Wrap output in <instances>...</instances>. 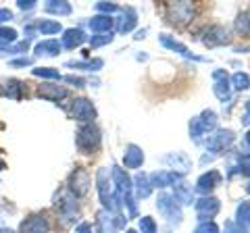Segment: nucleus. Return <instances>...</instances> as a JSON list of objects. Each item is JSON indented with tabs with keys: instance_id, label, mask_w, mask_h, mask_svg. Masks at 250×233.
I'll list each match as a JSON object with an SVG mask.
<instances>
[{
	"instance_id": "1",
	"label": "nucleus",
	"mask_w": 250,
	"mask_h": 233,
	"mask_svg": "<svg viewBox=\"0 0 250 233\" xmlns=\"http://www.w3.org/2000/svg\"><path fill=\"white\" fill-rule=\"evenodd\" d=\"M100 144V134L94 125H83L77 131V146L82 152H92Z\"/></svg>"
},
{
	"instance_id": "2",
	"label": "nucleus",
	"mask_w": 250,
	"mask_h": 233,
	"mask_svg": "<svg viewBox=\"0 0 250 233\" xmlns=\"http://www.w3.org/2000/svg\"><path fill=\"white\" fill-rule=\"evenodd\" d=\"M48 229H50V225L44 214H31L29 219L21 223L23 233H48Z\"/></svg>"
},
{
	"instance_id": "3",
	"label": "nucleus",
	"mask_w": 250,
	"mask_h": 233,
	"mask_svg": "<svg viewBox=\"0 0 250 233\" xmlns=\"http://www.w3.org/2000/svg\"><path fill=\"white\" fill-rule=\"evenodd\" d=\"M88 185H90V175L85 169H75L73 175H71V181H69V188L75 196H83L85 192H88Z\"/></svg>"
},
{
	"instance_id": "4",
	"label": "nucleus",
	"mask_w": 250,
	"mask_h": 233,
	"mask_svg": "<svg viewBox=\"0 0 250 233\" xmlns=\"http://www.w3.org/2000/svg\"><path fill=\"white\" fill-rule=\"evenodd\" d=\"M71 113H73V119H77V121H92L94 115H96V111H94V104L90 102L88 98H77L73 102Z\"/></svg>"
},
{
	"instance_id": "5",
	"label": "nucleus",
	"mask_w": 250,
	"mask_h": 233,
	"mask_svg": "<svg viewBox=\"0 0 250 233\" xmlns=\"http://www.w3.org/2000/svg\"><path fill=\"white\" fill-rule=\"evenodd\" d=\"M38 96L52 100V102H59L61 98L67 96V90L61 88V85H54V83H42V85H38Z\"/></svg>"
},
{
	"instance_id": "6",
	"label": "nucleus",
	"mask_w": 250,
	"mask_h": 233,
	"mask_svg": "<svg viewBox=\"0 0 250 233\" xmlns=\"http://www.w3.org/2000/svg\"><path fill=\"white\" fill-rule=\"evenodd\" d=\"M96 181H98V194H100V200L106 208H111V188H108V173L106 169H100L98 175H96Z\"/></svg>"
},
{
	"instance_id": "7",
	"label": "nucleus",
	"mask_w": 250,
	"mask_h": 233,
	"mask_svg": "<svg viewBox=\"0 0 250 233\" xmlns=\"http://www.w3.org/2000/svg\"><path fill=\"white\" fill-rule=\"evenodd\" d=\"M83 42H85V36H83L82 29L71 27V29H67L65 32V36H62V44L61 46H65V48H75V46H82Z\"/></svg>"
},
{
	"instance_id": "8",
	"label": "nucleus",
	"mask_w": 250,
	"mask_h": 233,
	"mask_svg": "<svg viewBox=\"0 0 250 233\" xmlns=\"http://www.w3.org/2000/svg\"><path fill=\"white\" fill-rule=\"evenodd\" d=\"M196 211H198V216L202 221H207V219H210L217 211H219V202L215 200V198H210V200H200L198 204H196Z\"/></svg>"
},
{
	"instance_id": "9",
	"label": "nucleus",
	"mask_w": 250,
	"mask_h": 233,
	"mask_svg": "<svg viewBox=\"0 0 250 233\" xmlns=\"http://www.w3.org/2000/svg\"><path fill=\"white\" fill-rule=\"evenodd\" d=\"M142 160H144L142 150H140L138 146H127V152H125V156H123L125 167H127V169H136V167L142 165Z\"/></svg>"
},
{
	"instance_id": "10",
	"label": "nucleus",
	"mask_w": 250,
	"mask_h": 233,
	"mask_svg": "<svg viewBox=\"0 0 250 233\" xmlns=\"http://www.w3.org/2000/svg\"><path fill=\"white\" fill-rule=\"evenodd\" d=\"M61 52L59 40H44L36 46V54H44V57H57Z\"/></svg>"
},
{
	"instance_id": "11",
	"label": "nucleus",
	"mask_w": 250,
	"mask_h": 233,
	"mask_svg": "<svg viewBox=\"0 0 250 233\" xmlns=\"http://www.w3.org/2000/svg\"><path fill=\"white\" fill-rule=\"evenodd\" d=\"M111 25H113V19L108 15H96L94 19H90L92 32H106V29H111Z\"/></svg>"
},
{
	"instance_id": "12",
	"label": "nucleus",
	"mask_w": 250,
	"mask_h": 233,
	"mask_svg": "<svg viewBox=\"0 0 250 233\" xmlns=\"http://www.w3.org/2000/svg\"><path fill=\"white\" fill-rule=\"evenodd\" d=\"M219 179H221V175H219L217 171H210V173L202 175L200 179H198V188H200L202 192H207V190H213V188H215V183H219Z\"/></svg>"
},
{
	"instance_id": "13",
	"label": "nucleus",
	"mask_w": 250,
	"mask_h": 233,
	"mask_svg": "<svg viewBox=\"0 0 250 233\" xmlns=\"http://www.w3.org/2000/svg\"><path fill=\"white\" fill-rule=\"evenodd\" d=\"M38 29H40L42 36H52V34H59L61 32V23L59 21H40L38 23Z\"/></svg>"
},
{
	"instance_id": "14",
	"label": "nucleus",
	"mask_w": 250,
	"mask_h": 233,
	"mask_svg": "<svg viewBox=\"0 0 250 233\" xmlns=\"http://www.w3.org/2000/svg\"><path fill=\"white\" fill-rule=\"evenodd\" d=\"M31 73H34L36 77H42V79H61V73L52 67H38Z\"/></svg>"
},
{
	"instance_id": "15",
	"label": "nucleus",
	"mask_w": 250,
	"mask_h": 233,
	"mask_svg": "<svg viewBox=\"0 0 250 233\" xmlns=\"http://www.w3.org/2000/svg\"><path fill=\"white\" fill-rule=\"evenodd\" d=\"M46 13H54V15H69L71 13V4L69 2H48L46 4Z\"/></svg>"
},
{
	"instance_id": "16",
	"label": "nucleus",
	"mask_w": 250,
	"mask_h": 233,
	"mask_svg": "<svg viewBox=\"0 0 250 233\" xmlns=\"http://www.w3.org/2000/svg\"><path fill=\"white\" fill-rule=\"evenodd\" d=\"M17 40V32H15L13 27H0V44L9 46Z\"/></svg>"
},
{
	"instance_id": "17",
	"label": "nucleus",
	"mask_w": 250,
	"mask_h": 233,
	"mask_svg": "<svg viewBox=\"0 0 250 233\" xmlns=\"http://www.w3.org/2000/svg\"><path fill=\"white\" fill-rule=\"evenodd\" d=\"M17 90H21V83H19L17 79H11V81L4 83V96H9V98H19Z\"/></svg>"
},
{
	"instance_id": "18",
	"label": "nucleus",
	"mask_w": 250,
	"mask_h": 233,
	"mask_svg": "<svg viewBox=\"0 0 250 233\" xmlns=\"http://www.w3.org/2000/svg\"><path fill=\"white\" fill-rule=\"evenodd\" d=\"M111 40H113L111 34H98V36H92L90 44H92V48H98V46H104V44H108Z\"/></svg>"
},
{
	"instance_id": "19",
	"label": "nucleus",
	"mask_w": 250,
	"mask_h": 233,
	"mask_svg": "<svg viewBox=\"0 0 250 233\" xmlns=\"http://www.w3.org/2000/svg\"><path fill=\"white\" fill-rule=\"evenodd\" d=\"M140 227H142L144 233H156V225H154V221L150 219V216H144V219L140 221Z\"/></svg>"
},
{
	"instance_id": "20",
	"label": "nucleus",
	"mask_w": 250,
	"mask_h": 233,
	"mask_svg": "<svg viewBox=\"0 0 250 233\" xmlns=\"http://www.w3.org/2000/svg\"><path fill=\"white\" fill-rule=\"evenodd\" d=\"M233 83H236V88L244 90V88H248V77L244 73H236L233 75Z\"/></svg>"
},
{
	"instance_id": "21",
	"label": "nucleus",
	"mask_w": 250,
	"mask_h": 233,
	"mask_svg": "<svg viewBox=\"0 0 250 233\" xmlns=\"http://www.w3.org/2000/svg\"><path fill=\"white\" fill-rule=\"evenodd\" d=\"M17 6H19L21 11H31L36 6V2H34V0H19Z\"/></svg>"
},
{
	"instance_id": "22",
	"label": "nucleus",
	"mask_w": 250,
	"mask_h": 233,
	"mask_svg": "<svg viewBox=\"0 0 250 233\" xmlns=\"http://www.w3.org/2000/svg\"><path fill=\"white\" fill-rule=\"evenodd\" d=\"M11 19H13V11L0 9V23H6V21H11Z\"/></svg>"
},
{
	"instance_id": "23",
	"label": "nucleus",
	"mask_w": 250,
	"mask_h": 233,
	"mask_svg": "<svg viewBox=\"0 0 250 233\" xmlns=\"http://www.w3.org/2000/svg\"><path fill=\"white\" fill-rule=\"evenodd\" d=\"M75 233H92V223H80Z\"/></svg>"
},
{
	"instance_id": "24",
	"label": "nucleus",
	"mask_w": 250,
	"mask_h": 233,
	"mask_svg": "<svg viewBox=\"0 0 250 233\" xmlns=\"http://www.w3.org/2000/svg\"><path fill=\"white\" fill-rule=\"evenodd\" d=\"M196 233H217V227L213 223H210V225H202V227L196 229Z\"/></svg>"
},
{
	"instance_id": "25",
	"label": "nucleus",
	"mask_w": 250,
	"mask_h": 233,
	"mask_svg": "<svg viewBox=\"0 0 250 233\" xmlns=\"http://www.w3.org/2000/svg\"><path fill=\"white\" fill-rule=\"evenodd\" d=\"M13 67H27L31 65V58H17V60H11Z\"/></svg>"
},
{
	"instance_id": "26",
	"label": "nucleus",
	"mask_w": 250,
	"mask_h": 233,
	"mask_svg": "<svg viewBox=\"0 0 250 233\" xmlns=\"http://www.w3.org/2000/svg\"><path fill=\"white\" fill-rule=\"evenodd\" d=\"M96 9H98V11L111 13V11H117V6H115V4H104V2H100V4H96Z\"/></svg>"
},
{
	"instance_id": "27",
	"label": "nucleus",
	"mask_w": 250,
	"mask_h": 233,
	"mask_svg": "<svg viewBox=\"0 0 250 233\" xmlns=\"http://www.w3.org/2000/svg\"><path fill=\"white\" fill-rule=\"evenodd\" d=\"M65 81H69V83H75V85H83V79H80V77H73V75L65 77Z\"/></svg>"
},
{
	"instance_id": "28",
	"label": "nucleus",
	"mask_w": 250,
	"mask_h": 233,
	"mask_svg": "<svg viewBox=\"0 0 250 233\" xmlns=\"http://www.w3.org/2000/svg\"><path fill=\"white\" fill-rule=\"evenodd\" d=\"M0 233H15V231L9 229V227H0Z\"/></svg>"
},
{
	"instance_id": "29",
	"label": "nucleus",
	"mask_w": 250,
	"mask_h": 233,
	"mask_svg": "<svg viewBox=\"0 0 250 233\" xmlns=\"http://www.w3.org/2000/svg\"><path fill=\"white\" fill-rule=\"evenodd\" d=\"M4 50H9V46H4V44H0V52H4Z\"/></svg>"
},
{
	"instance_id": "30",
	"label": "nucleus",
	"mask_w": 250,
	"mask_h": 233,
	"mask_svg": "<svg viewBox=\"0 0 250 233\" xmlns=\"http://www.w3.org/2000/svg\"><path fill=\"white\" fill-rule=\"evenodd\" d=\"M2 169H4V162H2V160H0V171H2Z\"/></svg>"
},
{
	"instance_id": "31",
	"label": "nucleus",
	"mask_w": 250,
	"mask_h": 233,
	"mask_svg": "<svg viewBox=\"0 0 250 233\" xmlns=\"http://www.w3.org/2000/svg\"><path fill=\"white\" fill-rule=\"evenodd\" d=\"M246 139H248V144H250V134H248V136H246Z\"/></svg>"
},
{
	"instance_id": "32",
	"label": "nucleus",
	"mask_w": 250,
	"mask_h": 233,
	"mask_svg": "<svg viewBox=\"0 0 250 233\" xmlns=\"http://www.w3.org/2000/svg\"><path fill=\"white\" fill-rule=\"evenodd\" d=\"M127 233H136V231H127Z\"/></svg>"
}]
</instances>
